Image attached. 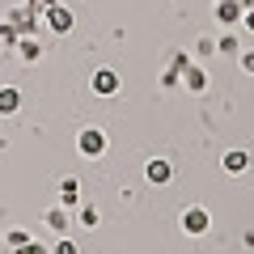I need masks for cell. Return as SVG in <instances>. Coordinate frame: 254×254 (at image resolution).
Returning a JSON list of instances; mask_svg holds the SVG:
<instances>
[{
    "label": "cell",
    "mask_w": 254,
    "mask_h": 254,
    "mask_svg": "<svg viewBox=\"0 0 254 254\" xmlns=\"http://www.w3.org/2000/svg\"><path fill=\"white\" fill-rule=\"evenodd\" d=\"M76 144H81V153H85V157H98V153H106V136H102L98 127L81 131V140H76Z\"/></svg>",
    "instance_id": "cell-1"
},
{
    "label": "cell",
    "mask_w": 254,
    "mask_h": 254,
    "mask_svg": "<svg viewBox=\"0 0 254 254\" xmlns=\"http://www.w3.org/2000/svg\"><path fill=\"white\" fill-rule=\"evenodd\" d=\"M47 26H51L55 34H68V30H72V13L64 9V4H51V9H47Z\"/></svg>",
    "instance_id": "cell-2"
},
{
    "label": "cell",
    "mask_w": 254,
    "mask_h": 254,
    "mask_svg": "<svg viewBox=\"0 0 254 254\" xmlns=\"http://www.w3.org/2000/svg\"><path fill=\"white\" fill-rule=\"evenodd\" d=\"M182 229L195 233V237L208 233V212H203V208H187V212H182Z\"/></svg>",
    "instance_id": "cell-3"
},
{
    "label": "cell",
    "mask_w": 254,
    "mask_h": 254,
    "mask_svg": "<svg viewBox=\"0 0 254 254\" xmlns=\"http://www.w3.org/2000/svg\"><path fill=\"white\" fill-rule=\"evenodd\" d=\"M93 89H98V93H115L119 89V76L110 72V68H98V72H93Z\"/></svg>",
    "instance_id": "cell-4"
},
{
    "label": "cell",
    "mask_w": 254,
    "mask_h": 254,
    "mask_svg": "<svg viewBox=\"0 0 254 254\" xmlns=\"http://www.w3.org/2000/svg\"><path fill=\"white\" fill-rule=\"evenodd\" d=\"M170 178H174L170 161H161V157H157V161H148V182H170Z\"/></svg>",
    "instance_id": "cell-5"
},
{
    "label": "cell",
    "mask_w": 254,
    "mask_h": 254,
    "mask_svg": "<svg viewBox=\"0 0 254 254\" xmlns=\"http://www.w3.org/2000/svg\"><path fill=\"white\" fill-rule=\"evenodd\" d=\"M246 165H250V157H246L242 148H233V153H225V174H242Z\"/></svg>",
    "instance_id": "cell-6"
},
{
    "label": "cell",
    "mask_w": 254,
    "mask_h": 254,
    "mask_svg": "<svg viewBox=\"0 0 254 254\" xmlns=\"http://www.w3.org/2000/svg\"><path fill=\"white\" fill-rule=\"evenodd\" d=\"M216 17L229 26V21H237V17H242V4H237V0H220V4H216Z\"/></svg>",
    "instance_id": "cell-7"
},
{
    "label": "cell",
    "mask_w": 254,
    "mask_h": 254,
    "mask_svg": "<svg viewBox=\"0 0 254 254\" xmlns=\"http://www.w3.org/2000/svg\"><path fill=\"white\" fill-rule=\"evenodd\" d=\"M21 106V93L17 89H0V115H13Z\"/></svg>",
    "instance_id": "cell-8"
},
{
    "label": "cell",
    "mask_w": 254,
    "mask_h": 254,
    "mask_svg": "<svg viewBox=\"0 0 254 254\" xmlns=\"http://www.w3.org/2000/svg\"><path fill=\"white\" fill-rule=\"evenodd\" d=\"M17 26H13V21H4V26H0V47H13V43H17Z\"/></svg>",
    "instance_id": "cell-9"
},
{
    "label": "cell",
    "mask_w": 254,
    "mask_h": 254,
    "mask_svg": "<svg viewBox=\"0 0 254 254\" xmlns=\"http://www.w3.org/2000/svg\"><path fill=\"white\" fill-rule=\"evenodd\" d=\"M17 47H21V55H26V60H38V43H34L30 34H21V38H17Z\"/></svg>",
    "instance_id": "cell-10"
},
{
    "label": "cell",
    "mask_w": 254,
    "mask_h": 254,
    "mask_svg": "<svg viewBox=\"0 0 254 254\" xmlns=\"http://www.w3.org/2000/svg\"><path fill=\"white\" fill-rule=\"evenodd\" d=\"M60 195H64V203H76V182L68 178V182H64V187H60Z\"/></svg>",
    "instance_id": "cell-11"
},
{
    "label": "cell",
    "mask_w": 254,
    "mask_h": 254,
    "mask_svg": "<svg viewBox=\"0 0 254 254\" xmlns=\"http://www.w3.org/2000/svg\"><path fill=\"white\" fill-rule=\"evenodd\" d=\"M13 254H47V246H38V242H26V246H17Z\"/></svg>",
    "instance_id": "cell-12"
},
{
    "label": "cell",
    "mask_w": 254,
    "mask_h": 254,
    "mask_svg": "<svg viewBox=\"0 0 254 254\" xmlns=\"http://www.w3.org/2000/svg\"><path fill=\"white\" fill-rule=\"evenodd\" d=\"M187 81H190V89H203V85H208V76H203L199 68H190V76H187Z\"/></svg>",
    "instance_id": "cell-13"
},
{
    "label": "cell",
    "mask_w": 254,
    "mask_h": 254,
    "mask_svg": "<svg viewBox=\"0 0 254 254\" xmlns=\"http://www.w3.org/2000/svg\"><path fill=\"white\" fill-rule=\"evenodd\" d=\"M55 254H76V242H68V237H64V242H55Z\"/></svg>",
    "instance_id": "cell-14"
},
{
    "label": "cell",
    "mask_w": 254,
    "mask_h": 254,
    "mask_svg": "<svg viewBox=\"0 0 254 254\" xmlns=\"http://www.w3.org/2000/svg\"><path fill=\"white\" fill-rule=\"evenodd\" d=\"M47 220H51V229H60V233H64V229H68V220H64L60 212H51V216H47Z\"/></svg>",
    "instance_id": "cell-15"
},
{
    "label": "cell",
    "mask_w": 254,
    "mask_h": 254,
    "mask_svg": "<svg viewBox=\"0 0 254 254\" xmlns=\"http://www.w3.org/2000/svg\"><path fill=\"white\" fill-rule=\"evenodd\" d=\"M26 242H30V237L21 233V229H13V233H9V246H26Z\"/></svg>",
    "instance_id": "cell-16"
},
{
    "label": "cell",
    "mask_w": 254,
    "mask_h": 254,
    "mask_svg": "<svg viewBox=\"0 0 254 254\" xmlns=\"http://www.w3.org/2000/svg\"><path fill=\"white\" fill-rule=\"evenodd\" d=\"M242 68H246V72H254V51H250V55L242 60Z\"/></svg>",
    "instance_id": "cell-17"
},
{
    "label": "cell",
    "mask_w": 254,
    "mask_h": 254,
    "mask_svg": "<svg viewBox=\"0 0 254 254\" xmlns=\"http://www.w3.org/2000/svg\"><path fill=\"white\" fill-rule=\"evenodd\" d=\"M34 4L38 9H51V4H60V0H34Z\"/></svg>",
    "instance_id": "cell-18"
},
{
    "label": "cell",
    "mask_w": 254,
    "mask_h": 254,
    "mask_svg": "<svg viewBox=\"0 0 254 254\" xmlns=\"http://www.w3.org/2000/svg\"><path fill=\"white\" fill-rule=\"evenodd\" d=\"M250 30H254V13H250Z\"/></svg>",
    "instance_id": "cell-19"
}]
</instances>
